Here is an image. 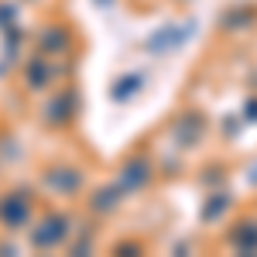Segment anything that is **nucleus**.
I'll return each mask as SVG.
<instances>
[]
</instances>
